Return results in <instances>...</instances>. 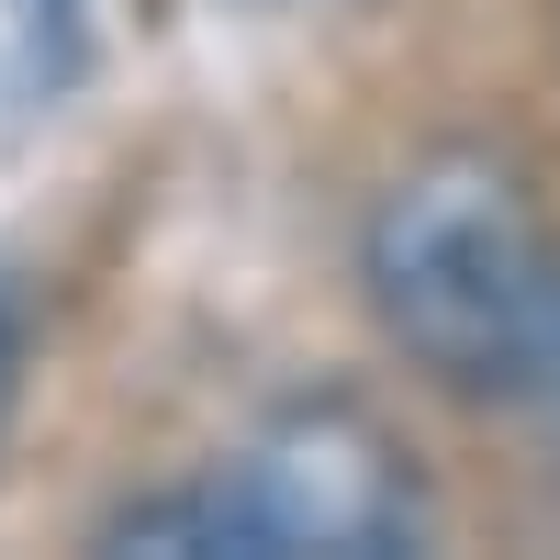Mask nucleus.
Returning a JSON list of instances; mask_svg holds the SVG:
<instances>
[{"label":"nucleus","instance_id":"f257e3e1","mask_svg":"<svg viewBox=\"0 0 560 560\" xmlns=\"http://www.w3.org/2000/svg\"><path fill=\"white\" fill-rule=\"evenodd\" d=\"M560 292V258L527 224L516 179L482 158H438L370 224V303L382 325L459 393H516L538 359V325Z\"/></svg>","mask_w":560,"mask_h":560},{"label":"nucleus","instance_id":"f03ea898","mask_svg":"<svg viewBox=\"0 0 560 560\" xmlns=\"http://www.w3.org/2000/svg\"><path fill=\"white\" fill-rule=\"evenodd\" d=\"M135 549H247V560H292V549H404L415 538V471L404 448L348 404H314V415H280L269 438H247L213 482L124 516Z\"/></svg>","mask_w":560,"mask_h":560},{"label":"nucleus","instance_id":"7ed1b4c3","mask_svg":"<svg viewBox=\"0 0 560 560\" xmlns=\"http://www.w3.org/2000/svg\"><path fill=\"white\" fill-rule=\"evenodd\" d=\"M90 57V0H0V147L68 102Z\"/></svg>","mask_w":560,"mask_h":560},{"label":"nucleus","instance_id":"20e7f679","mask_svg":"<svg viewBox=\"0 0 560 560\" xmlns=\"http://www.w3.org/2000/svg\"><path fill=\"white\" fill-rule=\"evenodd\" d=\"M549 427H560V292H549V325H538V359H527V382H516Z\"/></svg>","mask_w":560,"mask_h":560},{"label":"nucleus","instance_id":"39448f33","mask_svg":"<svg viewBox=\"0 0 560 560\" xmlns=\"http://www.w3.org/2000/svg\"><path fill=\"white\" fill-rule=\"evenodd\" d=\"M0 382H12V325H0Z\"/></svg>","mask_w":560,"mask_h":560}]
</instances>
